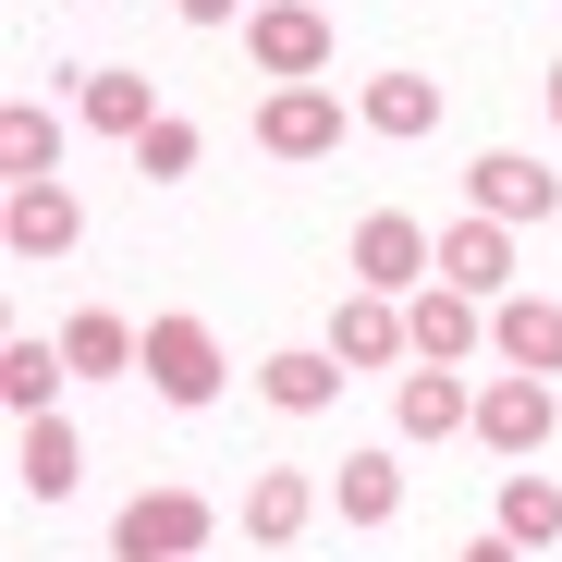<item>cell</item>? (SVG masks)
Returning <instances> with one entry per match:
<instances>
[{"mask_svg":"<svg viewBox=\"0 0 562 562\" xmlns=\"http://www.w3.org/2000/svg\"><path fill=\"white\" fill-rule=\"evenodd\" d=\"M135 380H147L171 416L221 404V380H233V367H221V330H209V318H147V367H135Z\"/></svg>","mask_w":562,"mask_h":562,"instance_id":"obj_1","label":"cell"},{"mask_svg":"<svg viewBox=\"0 0 562 562\" xmlns=\"http://www.w3.org/2000/svg\"><path fill=\"white\" fill-rule=\"evenodd\" d=\"M342 269L367 281V294H416V281H440V233L416 209H367L355 245H342Z\"/></svg>","mask_w":562,"mask_h":562,"instance_id":"obj_2","label":"cell"},{"mask_svg":"<svg viewBox=\"0 0 562 562\" xmlns=\"http://www.w3.org/2000/svg\"><path fill=\"white\" fill-rule=\"evenodd\" d=\"M245 61L269 86H318L330 74V13H318V0H257V13H245Z\"/></svg>","mask_w":562,"mask_h":562,"instance_id":"obj_3","label":"cell"},{"mask_svg":"<svg viewBox=\"0 0 562 562\" xmlns=\"http://www.w3.org/2000/svg\"><path fill=\"white\" fill-rule=\"evenodd\" d=\"M209 550V502L196 490H135L111 514V562H196Z\"/></svg>","mask_w":562,"mask_h":562,"instance_id":"obj_4","label":"cell"},{"mask_svg":"<svg viewBox=\"0 0 562 562\" xmlns=\"http://www.w3.org/2000/svg\"><path fill=\"white\" fill-rule=\"evenodd\" d=\"M550 428H562V392H550V380H526V367L477 380V440H490L502 464H538V452H550Z\"/></svg>","mask_w":562,"mask_h":562,"instance_id":"obj_5","label":"cell"},{"mask_svg":"<svg viewBox=\"0 0 562 562\" xmlns=\"http://www.w3.org/2000/svg\"><path fill=\"white\" fill-rule=\"evenodd\" d=\"M342 123H355L342 86H269V99H257V147H269V159H330Z\"/></svg>","mask_w":562,"mask_h":562,"instance_id":"obj_6","label":"cell"},{"mask_svg":"<svg viewBox=\"0 0 562 562\" xmlns=\"http://www.w3.org/2000/svg\"><path fill=\"white\" fill-rule=\"evenodd\" d=\"M464 209H477V221H562V183L526 159V147H490V159H464Z\"/></svg>","mask_w":562,"mask_h":562,"instance_id":"obj_7","label":"cell"},{"mask_svg":"<svg viewBox=\"0 0 562 562\" xmlns=\"http://www.w3.org/2000/svg\"><path fill=\"white\" fill-rule=\"evenodd\" d=\"M440 281L477 294V306H502V294H514V221H477V209L440 221Z\"/></svg>","mask_w":562,"mask_h":562,"instance_id":"obj_8","label":"cell"},{"mask_svg":"<svg viewBox=\"0 0 562 562\" xmlns=\"http://www.w3.org/2000/svg\"><path fill=\"white\" fill-rule=\"evenodd\" d=\"M74 233H86L74 183H0V245L13 257H74Z\"/></svg>","mask_w":562,"mask_h":562,"instance_id":"obj_9","label":"cell"},{"mask_svg":"<svg viewBox=\"0 0 562 562\" xmlns=\"http://www.w3.org/2000/svg\"><path fill=\"white\" fill-rule=\"evenodd\" d=\"M330 355H342V367H404V355H416L404 294H367V281H342V306H330Z\"/></svg>","mask_w":562,"mask_h":562,"instance_id":"obj_10","label":"cell"},{"mask_svg":"<svg viewBox=\"0 0 562 562\" xmlns=\"http://www.w3.org/2000/svg\"><path fill=\"white\" fill-rule=\"evenodd\" d=\"M404 330H416V367H464V355L490 342V306L452 294V281H416V294H404Z\"/></svg>","mask_w":562,"mask_h":562,"instance_id":"obj_11","label":"cell"},{"mask_svg":"<svg viewBox=\"0 0 562 562\" xmlns=\"http://www.w3.org/2000/svg\"><path fill=\"white\" fill-rule=\"evenodd\" d=\"M318 502H330V490L306 477V464H257V477H245V538H257V550H294V538L318 526Z\"/></svg>","mask_w":562,"mask_h":562,"instance_id":"obj_12","label":"cell"},{"mask_svg":"<svg viewBox=\"0 0 562 562\" xmlns=\"http://www.w3.org/2000/svg\"><path fill=\"white\" fill-rule=\"evenodd\" d=\"M355 123H367V135H392V147H416V135H440V86H428L416 61H392V74H367V86H355Z\"/></svg>","mask_w":562,"mask_h":562,"instance_id":"obj_13","label":"cell"},{"mask_svg":"<svg viewBox=\"0 0 562 562\" xmlns=\"http://www.w3.org/2000/svg\"><path fill=\"white\" fill-rule=\"evenodd\" d=\"M490 355L526 367V380H562V306L550 294H502L490 306Z\"/></svg>","mask_w":562,"mask_h":562,"instance_id":"obj_14","label":"cell"},{"mask_svg":"<svg viewBox=\"0 0 562 562\" xmlns=\"http://www.w3.org/2000/svg\"><path fill=\"white\" fill-rule=\"evenodd\" d=\"M13 490H25V502H74V490H86V440H74L61 416H25V452H13Z\"/></svg>","mask_w":562,"mask_h":562,"instance_id":"obj_15","label":"cell"},{"mask_svg":"<svg viewBox=\"0 0 562 562\" xmlns=\"http://www.w3.org/2000/svg\"><path fill=\"white\" fill-rule=\"evenodd\" d=\"M257 392H269L281 416H330V404H342V355H330V342H294V355L257 367Z\"/></svg>","mask_w":562,"mask_h":562,"instance_id":"obj_16","label":"cell"},{"mask_svg":"<svg viewBox=\"0 0 562 562\" xmlns=\"http://www.w3.org/2000/svg\"><path fill=\"white\" fill-rule=\"evenodd\" d=\"M74 99H86V123H99V135H123V147L159 123V86H147L135 61H99V74H74Z\"/></svg>","mask_w":562,"mask_h":562,"instance_id":"obj_17","label":"cell"},{"mask_svg":"<svg viewBox=\"0 0 562 562\" xmlns=\"http://www.w3.org/2000/svg\"><path fill=\"white\" fill-rule=\"evenodd\" d=\"M392 428L404 440H452V428H477V392H464L452 367H416V380L392 392Z\"/></svg>","mask_w":562,"mask_h":562,"instance_id":"obj_18","label":"cell"},{"mask_svg":"<svg viewBox=\"0 0 562 562\" xmlns=\"http://www.w3.org/2000/svg\"><path fill=\"white\" fill-rule=\"evenodd\" d=\"M61 355H74V380H135V367H147V330L111 318V306H86V318L61 330Z\"/></svg>","mask_w":562,"mask_h":562,"instance_id":"obj_19","label":"cell"},{"mask_svg":"<svg viewBox=\"0 0 562 562\" xmlns=\"http://www.w3.org/2000/svg\"><path fill=\"white\" fill-rule=\"evenodd\" d=\"M0 183H61V123H49V99H13V111H0Z\"/></svg>","mask_w":562,"mask_h":562,"instance_id":"obj_20","label":"cell"},{"mask_svg":"<svg viewBox=\"0 0 562 562\" xmlns=\"http://www.w3.org/2000/svg\"><path fill=\"white\" fill-rule=\"evenodd\" d=\"M330 502H342V526H392L404 514V452H342Z\"/></svg>","mask_w":562,"mask_h":562,"instance_id":"obj_21","label":"cell"},{"mask_svg":"<svg viewBox=\"0 0 562 562\" xmlns=\"http://www.w3.org/2000/svg\"><path fill=\"white\" fill-rule=\"evenodd\" d=\"M61 380H74V355H61V342H37V330L0 355V392H13V416H49V392H61Z\"/></svg>","mask_w":562,"mask_h":562,"instance_id":"obj_22","label":"cell"},{"mask_svg":"<svg viewBox=\"0 0 562 562\" xmlns=\"http://www.w3.org/2000/svg\"><path fill=\"white\" fill-rule=\"evenodd\" d=\"M490 526H502L514 550H550V538H562V490H550V477H502V514H490Z\"/></svg>","mask_w":562,"mask_h":562,"instance_id":"obj_23","label":"cell"},{"mask_svg":"<svg viewBox=\"0 0 562 562\" xmlns=\"http://www.w3.org/2000/svg\"><path fill=\"white\" fill-rule=\"evenodd\" d=\"M135 171H147V183H183V171H196V123H183V111H159V123L135 135Z\"/></svg>","mask_w":562,"mask_h":562,"instance_id":"obj_24","label":"cell"},{"mask_svg":"<svg viewBox=\"0 0 562 562\" xmlns=\"http://www.w3.org/2000/svg\"><path fill=\"white\" fill-rule=\"evenodd\" d=\"M171 13H183V25H245L257 0H171Z\"/></svg>","mask_w":562,"mask_h":562,"instance_id":"obj_25","label":"cell"},{"mask_svg":"<svg viewBox=\"0 0 562 562\" xmlns=\"http://www.w3.org/2000/svg\"><path fill=\"white\" fill-rule=\"evenodd\" d=\"M452 562H526V550H514V538H502V526H490V538H464V550H452Z\"/></svg>","mask_w":562,"mask_h":562,"instance_id":"obj_26","label":"cell"},{"mask_svg":"<svg viewBox=\"0 0 562 562\" xmlns=\"http://www.w3.org/2000/svg\"><path fill=\"white\" fill-rule=\"evenodd\" d=\"M538 99H550V123H562V61H550V86H538Z\"/></svg>","mask_w":562,"mask_h":562,"instance_id":"obj_27","label":"cell"}]
</instances>
